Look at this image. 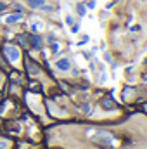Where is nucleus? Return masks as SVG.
Wrapping results in <instances>:
<instances>
[{
	"label": "nucleus",
	"mask_w": 147,
	"mask_h": 149,
	"mask_svg": "<svg viewBox=\"0 0 147 149\" xmlns=\"http://www.w3.org/2000/svg\"><path fill=\"white\" fill-rule=\"evenodd\" d=\"M28 3H30V7L37 9V7H42L43 5V0H28Z\"/></svg>",
	"instance_id": "nucleus-5"
},
{
	"label": "nucleus",
	"mask_w": 147,
	"mask_h": 149,
	"mask_svg": "<svg viewBox=\"0 0 147 149\" xmlns=\"http://www.w3.org/2000/svg\"><path fill=\"white\" fill-rule=\"evenodd\" d=\"M5 56L14 63V61L19 59V50H17L16 47H10V45H9V47H5Z\"/></svg>",
	"instance_id": "nucleus-2"
},
{
	"label": "nucleus",
	"mask_w": 147,
	"mask_h": 149,
	"mask_svg": "<svg viewBox=\"0 0 147 149\" xmlns=\"http://www.w3.org/2000/svg\"><path fill=\"white\" fill-rule=\"evenodd\" d=\"M76 9H78V14H80V16H85V14H87V7H85L83 3H78Z\"/></svg>",
	"instance_id": "nucleus-6"
},
{
	"label": "nucleus",
	"mask_w": 147,
	"mask_h": 149,
	"mask_svg": "<svg viewBox=\"0 0 147 149\" xmlns=\"http://www.w3.org/2000/svg\"><path fill=\"white\" fill-rule=\"evenodd\" d=\"M94 141H95L99 146H102V148H111V146H114V137L111 135L109 132H97V135L94 137Z\"/></svg>",
	"instance_id": "nucleus-1"
},
{
	"label": "nucleus",
	"mask_w": 147,
	"mask_h": 149,
	"mask_svg": "<svg viewBox=\"0 0 147 149\" xmlns=\"http://www.w3.org/2000/svg\"><path fill=\"white\" fill-rule=\"evenodd\" d=\"M33 45H37V49H40L42 42H40V38H38V37H33Z\"/></svg>",
	"instance_id": "nucleus-7"
},
{
	"label": "nucleus",
	"mask_w": 147,
	"mask_h": 149,
	"mask_svg": "<svg viewBox=\"0 0 147 149\" xmlns=\"http://www.w3.org/2000/svg\"><path fill=\"white\" fill-rule=\"evenodd\" d=\"M3 9H5V5H3V3L0 2V10H3Z\"/></svg>",
	"instance_id": "nucleus-9"
},
{
	"label": "nucleus",
	"mask_w": 147,
	"mask_h": 149,
	"mask_svg": "<svg viewBox=\"0 0 147 149\" xmlns=\"http://www.w3.org/2000/svg\"><path fill=\"white\" fill-rule=\"evenodd\" d=\"M21 19H23V14H12V16H7V17H5V23L12 24V23H17V21H21Z\"/></svg>",
	"instance_id": "nucleus-4"
},
{
	"label": "nucleus",
	"mask_w": 147,
	"mask_h": 149,
	"mask_svg": "<svg viewBox=\"0 0 147 149\" xmlns=\"http://www.w3.org/2000/svg\"><path fill=\"white\" fill-rule=\"evenodd\" d=\"M66 23H68V24H73V17H71V16H66Z\"/></svg>",
	"instance_id": "nucleus-8"
},
{
	"label": "nucleus",
	"mask_w": 147,
	"mask_h": 149,
	"mask_svg": "<svg viewBox=\"0 0 147 149\" xmlns=\"http://www.w3.org/2000/svg\"><path fill=\"white\" fill-rule=\"evenodd\" d=\"M55 64H57V68H59V70H62V71H68V70L71 68V63H69L68 59H59Z\"/></svg>",
	"instance_id": "nucleus-3"
}]
</instances>
